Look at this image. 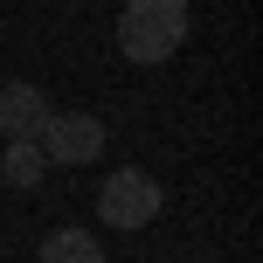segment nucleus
Returning <instances> with one entry per match:
<instances>
[{"label": "nucleus", "mask_w": 263, "mask_h": 263, "mask_svg": "<svg viewBox=\"0 0 263 263\" xmlns=\"http://www.w3.org/2000/svg\"><path fill=\"white\" fill-rule=\"evenodd\" d=\"M187 42V0H132L118 14V49L132 63H166Z\"/></svg>", "instance_id": "obj_1"}, {"label": "nucleus", "mask_w": 263, "mask_h": 263, "mask_svg": "<svg viewBox=\"0 0 263 263\" xmlns=\"http://www.w3.org/2000/svg\"><path fill=\"white\" fill-rule=\"evenodd\" d=\"M159 208H166V194H159V180L139 173V166H118L104 187H97V215H104L111 229H145Z\"/></svg>", "instance_id": "obj_2"}, {"label": "nucleus", "mask_w": 263, "mask_h": 263, "mask_svg": "<svg viewBox=\"0 0 263 263\" xmlns=\"http://www.w3.org/2000/svg\"><path fill=\"white\" fill-rule=\"evenodd\" d=\"M35 145L55 166H90L104 153V118H90V111H49V125L35 132Z\"/></svg>", "instance_id": "obj_3"}, {"label": "nucleus", "mask_w": 263, "mask_h": 263, "mask_svg": "<svg viewBox=\"0 0 263 263\" xmlns=\"http://www.w3.org/2000/svg\"><path fill=\"white\" fill-rule=\"evenodd\" d=\"M49 125V97L35 90V83H0V132H7V139H35V132Z\"/></svg>", "instance_id": "obj_4"}, {"label": "nucleus", "mask_w": 263, "mask_h": 263, "mask_svg": "<svg viewBox=\"0 0 263 263\" xmlns=\"http://www.w3.org/2000/svg\"><path fill=\"white\" fill-rule=\"evenodd\" d=\"M42 263H104L90 229H55V236H42Z\"/></svg>", "instance_id": "obj_5"}, {"label": "nucleus", "mask_w": 263, "mask_h": 263, "mask_svg": "<svg viewBox=\"0 0 263 263\" xmlns=\"http://www.w3.org/2000/svg\"><path fill=\"white\" fill-rule=\"evenodd\" d=\"M42 166H49V159H42L35 139H7V153H0V180H7V187H35Z\"/></svg>", "instance_id": "obj_6"}]
</instances>
